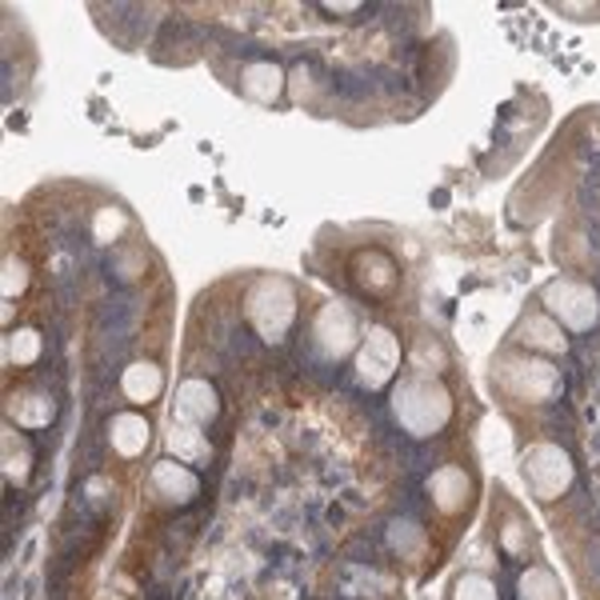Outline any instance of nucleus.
Wrapping results in <instances>:
<instances>
[{"mask_svg": "<svg viewBox=\"0 0 600 600\" xmlns=\"http://www.w3.org/2000/svg\"><path fill=\"white\" fill-rule=\"evenodd\" d=\"M149 420L141 417V413H116V417L109 420V440L112 448L121 452L124 460H136L149 448Z\"/></svg>", "mask_w": 600, "mask_h": 600, "instance_id": "nucleus-15", "label": "nucleus"}, {"mask_svg": "<svg viewBox=\"0 0 600 600\" xmlns=\"http://www.w3.org/2000/svg\"><path fill=\"white\" fill-rule=\"evenodd\" d=\"M41 360V333L37 328H12L9 336H4V365L12 368H29Z\"/></svg>", "mask_w": 600, "mask_h": 600, "instance_id": "nucleus-18", "label": "nucleus"}, {"mask_svg": "<svg viewBox=\"0 0 600 600\" xmlns=\"http://www.w3.org/2000/svg\"><path fill=\"white\" fill-rule=\"evenodd\" d=\"M121 393L129 405H153L164 393V368L156 360H133L121 373Z\"/></svg>", "mask_w": 600, "mask_h": 600, "instance_id": "nucleus-12", "label": "nucleus"}, {"mask_svg": "<svg viewBox=\"0 0 600 600\" xmlns=\"http://www.w3.org/2000/svg\"><path fill=\"white\" fill-rule=\"evenodd\" d=\"M517 340L525 348H532V353H565V348H569V333H565L549 313L525 316L517 328Z\"/></svg>", "mask_w": 600, "mask_h": 600, "instance_id": "nucleus-14", "label": "nucleus"}, {"mask_svg": "<svg viewBox=\"0 0 600 600\" xmlns=\"http://www.w3.org/2000/svg\"><path fill=\"white\" fill-rule=\"evenodd\" d=\"M24 288H29V265L17 253H9L4 256V301H17Z\"/></svg>", "mask_w": 600, "mask_h": 600, "instance_id": "nucleus-23", "label": "nucleus"}, {"mask_svg": "<svg viewBox=\"0 0 600 600\" xmlns=\"http://www.w3.org/2000/svg\"><path fill=\"white\" fill-rule=\"evenodd\" d=\"M388 545L397 549L400 560H420V557H425V549H428V540H425V532H420V525H417V520H405V517L388 525Z\"/></svg>", "mask_w": 600, "mask_h": 600, "instance_id": "nucleus-19", "label": "nucleus"}, {"mask_svg": "<svg viewBox=\"0 0 600 600\" xmlns=\"http://www.w3.org/2000/svg\"><path fill=\"white\" fill-rule=\"evenodd\" d=\"M32 472V448L17 440L12 428H4V480H9L12 489H21L24 480Z\"/></svg>", "mask_w": 600, "mask_h": 600, "instance_id": "nucleus-21", "label": "nucleus"}, {"mask_svg": "<svg viewBox=\"0 0 600 600\" xmlns=\"http://www.w3.org/2000/svg\"><path fill=\"white\" fill-rule=\"evenodd\" d=\"M428 497H433V505H437L440 512H460L468 505V497H472V480H468L465 468L457 465H445L437 468L433 477H428Z\"/></svg>", "mask_w": 600, "mask_h": 600, "instance_id": "nucleus-11", "label": "nucleus"}, {"mask_svg": "<svg viewBox=\"0 0 600 600\" xmlns=\"http://www.w3.org/2000/svg\"><path fill=\"white\" fill-rule=\"evenodd\" d=\"M121 228H124V216L116 213V209L101 213V216H96V224H92V233H96V241H101V245H109V241L121 233Z\"/></svg>", "mask_w": 600, "mask_h": 600, "instance_id": "nucleus-24", "label": "nucleus"}, {"mask_svg": "<svg viewBox=\"0 0 600 600\" xmlns=\"http://www.w3.org/2000/svg\"><path fill=\"white\" fill-rule=\"evenodd\" d=\"M360 340H365V336H360V316H356L345 301H333V305L321 308L313 321V333H308V345H313V353L321 356L325 365L345 360L348 353L360 348Z\"/></svg>", "mask_w": 600, "mask_h": 600, "instance_id": "nucleus-5", "label": "nucleus"}, {"mask_svg": "<svg viewBox=\"0 0 600 600\" xmlns=\"http://www.w3.org/2000/svg\"><path fill=\"white\" fill-rule=\"evenodd\" d=\"M288 89V72L276 61H253L245 72H241V92L248 101L261 104V109H273Z\"/></svg>", "mask_w": 600, "mask_h": 600, "instance_id": "nucleus-10", "label": "nucleus"}, {"mask_svg": "<svg viewBox=\"0 0 600 600\" xmlns=\"http://www.w3.org/2000/svg\"><path fill=\"white\" fill-rule=\"evenodd\" d=\"M517 597L520 600H560V580L552 577V569H545V565H532V569L520 572Z\"/></svg>", "mask_w": 600, "mask_h": 600, "instance_id": "nucleus-20", "label": "nucleus"}, {"mask_svg": "<svg viewBox=\"0 0 600 600\" xmlns=\"http://www.w3.org/2000/svg\"><path fill=\"white\" fill-rule=\"evenodd\" d=\"M169 457L184 460V465H201L213 457V445L204 437V428L196 425H173L169 428Z\"/></svg>", "mask_w": 600, "mask_h": 600, "instance_id": "nucleus-16", "label": "nucleus"}, {"mask_svg": "<svg viewBox=\"0 0 600 600\" xmlns=\"http://www.w3.org/2000/svg\"><path fill=\"white\" fill-rule=\"evenodd\" d=\"M353 276L368 293H388V288L397 285V268H393V261L385 253H360L353 265Z\"/></svg>", "mask_w": 600, "mask_h": 600, "instance_id": "nucleus-17", "label": "nucleus"}, {"mask_svg": "<svg viewBox=\"0 0 600 600\" xmlns=\"http://www.w3.org/2000/svg\"><path fill=\"white\" fill-rule=\"evenodd\" d=\"M452 600H500L497 597V584H492L485 572H465L457 580V589H452Z\"/></svg>", "mask_w": 600, "mask_h": 600, "instance_id": "nucleus-22", "label": "nucleus"}, {"mask_svg": "<svg viewBox=\"0 0 600 600\" xmlns=\"http://www.w3.org/2000/svg\"><path fill=\"white\" fill-rule=\"evenodd\" d=\"M221 413V397H216V385L204 377H184L173 393V417L176 425H196L209 428Z\"/></svg>", "mask_w": 600, "mask_h": 600, "instance_id": "nucleus-7", "label": "nucleus"}, {"mask_svg": "<svg viewBox=\"0 0 600 600\" xmlns=\"http://www.w3.org/2000/svg\"><path fill=\"white\" fill-rule=\"evenodd\" d=\"M9 420L12 425H21L24 433L32 428H49L57 420V400L41 388H24V393H12L9 397Z\"/></svg>", "mask_w": 600, "mask_h": 600, "instance_id": "nucleus-13", "label": "nucleus"}, {"mask_svg": "<svg viewBox=\"0 0 600 600\" xmlns=\"http://www.w3.org/2000/svg\"><path fill=\"white\" fill-rule=\"evenodd\" d=\"M245 316L265 345H281L296 321V288L285 276H261L245 296Z\"/></svg>", "mask_w": 600, "mask_h": 600, "instance_id": "nucleus-2", "label": "nucleus"}, {"mask_svg": "<svg viewBox=\"0 0 600 600\" xmlns=\"http://www.w3.org/2000/svg\"><path fill=\"white\" fill-rule=\"evenodd\" d=\"M393 417H397V425L405 428L408 437H437L452 420V393H448L445 380L428 377V373L400 377L393 385Z\"/></svg>", "mask_w": 600, "mask_h": 600, "instance_id": "nucleus-1", "label": "nucleus"}, {"mask_svg": "<svg viewBox=\"0 0 600 600\" xmlns=\"http://www.w3.org/2000/svg\"><path fill=\"white\" fill-rule=\"evenodd\" d=\"M321 12H328V17H356V12H365V4H356V0H345V4L325 0V4H321Z\"/></svg>", "mask_w": 600, "mask_h": 600, "instance_id": "nucleus-26", "label": "nucleus"}, {"mask_svg": "<svg viewBox=\"0 0 600 600\" xmlns=\"http://www.w3.org/2000/svg\"><path fill=\"white\" fill-rule=\"evenodd\" d=\"M560 17H600V4H552Z\"/></svg>", "mask_w": 600, "mask_h": 600, "instance_id": "nucleus-27", "label": "nucleus"}, {"mask_svg": "<svg viewBox=\"0 0 600 600\" xmlns=\"http://www.w3.org/2000/svg\"><path fill=\"white\" fill-rule=\"evenodd\" d=\"M540 305L565 333H592L600 321V293L584 281H552L540 293Z\"/></svg>", "mask_w": 600, "mask_h": 600, "instance_id": "nucleus-4", "label": "nucleus"}, {"mask_svg": "<svg viewBox=\"0 0 600 600\" xmlns=\"http://www.w3.org/2000/svg\"><path fill=\"white\" fill-rule=\"evenodd\" d=\"M512 377H505V388L509 393H517L520 400H529V405H537V400H549L560 393V373L549 365V360H540V356H529V360H512L509 365Z\"/></svg>", "mask_w": 600, "mask_h": 600, "instance_id": "nucleus-8", "label": "nucleus"}, {"mask_svg": "<svg viewBox=\"0 0 600 600\" xmlns=\"http://www.w3.org/2000/svg\"><path fill=\"white\" fill-rule=\"evenodd\" d=\"M500 545H505V552L520 557V552H525V525H520V520H509V529H500Z\"/></svg>", "mask_w": 600, "mask_h": 600, "instance_id": "nucleus-25", "label": "nucleus"}, {"mask_svg": "<svg viewBox=\"0 0 600 600\" xmlns=\"http://www.w3.org/2000/svg\"><path fill=\"white\" fill-rule=\"evenodd\" d=\"M520 477H525L532 497L552 505V500H560L569 492L572 477H577V465H572V457L560 445L537 440V445H529L520 452Z\"/></svg>", "mask_w": 600, "mask_h": 600, "instance_id": "nucleus-3", "label": "nucleus"}, {"mask_svg": "<svg viewBox=\"0 0 600 600\" xmlns=\"http://www.w3.org/2000/svg\"><path fill=\"white\" fill-rule=\"evenodd\" d=\"M149 489L161 505H189V500L201 497V477L193 472V465H184L176 457H164L153 465V477H149Z\"/></svg>", "mask_w": 600, "mask_h": 600, "instance_id": "nucleus-9", "label": "nucleus"}, {"mask_svg": "<svg viewBox=\"0 0 600 600\" xmlns=\"http://www.w3.org/2000/svg\"><path fill=\"white\" fill-rule=\"evenodd\" d=\"M397 368H400L397 333H393V328H385V325L368 328L365 340H360V348H356V377H360V385H365V388L393 385Z\"/></svg>", "mask_w": 600, "mask_h": 600, "instance_id": "nucleus-6", "label": "nucleus"}]
</instances>
